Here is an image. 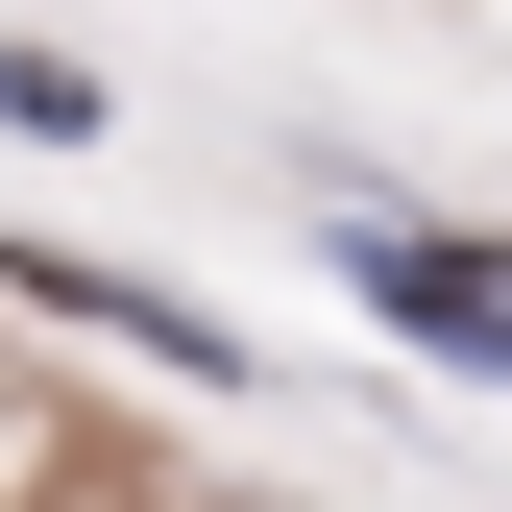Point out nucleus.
<instances>
[{"label": "nucleus", "mask_w": 512, "mask_h": 512, "mask_svg": "<svg viewBox=\"0 0 512 512\" xmlns=\"http://www.w3.org/2000/svg\"><path fill=\"white\" fill-rule=\"evenodd\" d=\"M342 269H366V293H391V317H415V342H464V366L512 342V293H488V269H464V244H439V220H366V244H342Z\"/></svg>", "instance_id": "nucleus-1"}, {"label": "nucleus", "mask_w": 512, "mask_h": 512, "mask_svg": "<svg viewBox=\"0 0 512 512\" xmlns=\"http://www.w3.org/2000/svg\"><path fill=\"white\" fill-rule=\"evenodd\" d=\"M0 122H25V147H98V74L74 49H0Z\"/></svg>", "instance_id": "nucleus-2"}]
</instances>
